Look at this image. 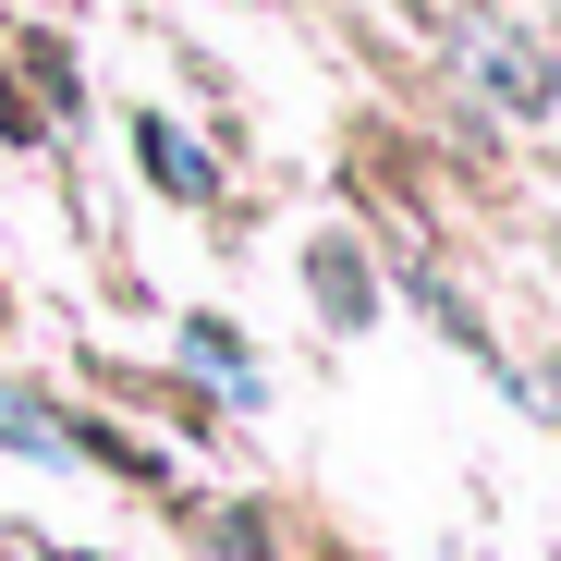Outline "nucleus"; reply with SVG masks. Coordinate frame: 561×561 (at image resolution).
<instances>
[{
  "instance_id": "nucleus-4",
  "label": "nucleus",
  "mask_w": 561,
  "mask_h": 561,
  "mask_svg": "<svg viewBox=\"0 0 561 561\" xmlns=\"http://www.w3.org/2000/svg\"><path fill=\"white\" fill-rule=\"evenodd\" d=\"M306 280L330 294V318H366V268H354L342 244H318V256H306Z\"/></svg>"
},
{
  "instance_id": "nucleus-2",
  "label": "nucleus",
  "mask_w": 561,
  "mask_h": 561,
  "mask_svg": "<svg viewBox=\"0 0 561 561\" xmlns=\"http://www.w3.org/2000/svg\"><path fill=\"white\" fill-rule=\"evenodd\" d=\"M183 354H196V379H220L232 403H256V366H244V342H232L220 318H196V330H183Z\"/></svg>"
},
{
  "instance_id": "nucleus-1",
  "label": "nucleus",
  "mask_w": 561,
  "mask_h": 561,
  "mask_svg": "<svg viewBox=\"0 0 561 561\" xmlns=\"http://www.w3.org/2000/svg\"><path fill=\"white\" fill-rule=\"evenodd\" d=\"M0 439H13V451H37V463H73V427H61L37 391H0Z\"/></svg>"
},
{
  "instance_id": "nucleus-3",
  "label": "nucleus",
  "mask_w": 561,
  "mask_h": 561,
  "mask_svg": "<svg viewBox=\"0 0 561 561\" xmlns=\"http://www.w3.org/2000/svg\"><path fill=\"white\" fill-rule=\"evenodd\" d=\"M147 171L171 183V196H208V159H196V147H183L171 123H147Z\"/></svg>"
}]
</instances>
